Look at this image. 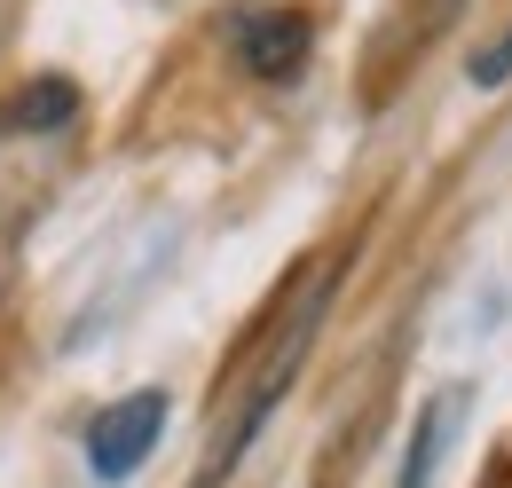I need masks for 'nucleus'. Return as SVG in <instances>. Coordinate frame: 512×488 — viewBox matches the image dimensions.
Segmentation results:
<instances>
[{"instance_id": "nucleus-1", "label": "nucleus", "mask_w": 512, "mask_h": 488, "mask_svg": "<svg viewBox=\"0 0 512 488\" xmlns=\"http://www.w3.org/2000/svg\"><path fill=\"white\" fill-rule=\"evenodd\" d=\"M316 315H323V284H308V292L292 300V323L276 331V347L260 355V378L245 386V402L229 410V433H221V441L205 449V473H197V488H213V473H229V465H237V449H245V441L260 433V418L276 410V394L292 386V370H300V355H308V339H316Z\"/></svg>"}, {"instance_id": "nucleus-2", "label": "nucleus", "mask_w": 512, "mask_h": 488, "mask_svg": "<svg viewBox=\"0 0 512 488\" xmlns=\"http://www.w3.org/2000/svg\"><path fill=\"white\" fill-rule=\"evenodd\" d=\"M308 16L300 8H245L237 24H229V48H237V63L253 71V79H292L300 63H308Z\"/></svg>"}, {"instance_id": "nucleus-3", "label": "nucleus", "mask_w": 512, "mask_h": 488, "mask_svg": "<svg viewBox=\"0 0 512 488\" xmlns=\"http://www.w3.org/2000/svg\"><path fill=\"white\" fill-rule=\"evenodd\" d=\"M158 426H166V402H158V394H127V402H111V410L87 426V465H95L103 481H127L134 465L150 457Z\"/></svg>"}, {"instance_id": "nucleus-4", "label": "nucleus", "mask_w": 512, "mask_h": 488, "mask_svg": "<svg viewBox=\"0 0 512 488\" xmlns=\"http://www.w3.org/2000/svg\"><path fill=\"white\" fill-rule=\"evenodd\" d=\"M465 410V394H442V402H426V418H418V449L402 457V488H426L434 481V457L449 449V418Z\"/></svg>"}, {"instance_id": "nucleus-5", "label": "nucleus", "mask_w": 512, "mask_h": 488, "mask_svg": "<svg viewBox=\"0 0 512 488\" xmlns=\"http://www.w3.org/2000/svg\"><path fill=\"white\" fill-rule=\"evenodd\" d=\"M64 111H71V87H64V79H48V87H24L8 119H16V126H64Z\"/></svg>"}, {"instance_id": "nucleus-6", "label": "nucleus", "mask_w": 512, "mask_h": 488, "mask_svg": "<svg viewBox=\"0 0 512 488\" xmlns=\"http://www.w3.org/2000/svg\"><path fill=\"white\" fill-rule=\"evenodd\" d=\"M473 79H481V87H497V79H512V32H505V40H497V48H489L481 63H473Z\"/></svg>"}]
</instances>
